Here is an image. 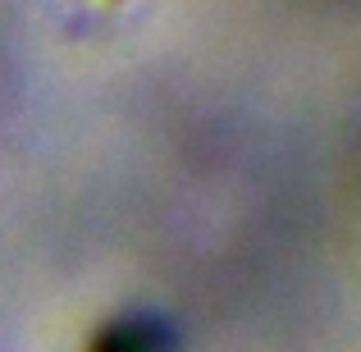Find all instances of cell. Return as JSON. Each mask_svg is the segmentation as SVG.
<instances>
[{
	"instance_id": "cell-1",
	"label": "cell",
	"mask_w": 361,
	"mask_h": 352,
	"mask_svg": "<svg viewBox=\"0 0 361 352\" xmlns=\"http://www.w3.org/2000/svg\"><path fill=\"white\" fill-rule=\"evenodd\" d=\"M87 352H178V339L160 316L133 311V316H115L110 325H101Z\"/></svg>"
}]
</instances>
